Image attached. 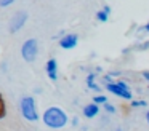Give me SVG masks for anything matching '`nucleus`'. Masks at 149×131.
I'll return each instance as SVG.
<instances>
[{
  "label": "nucleus",
  "instance_id": "f257e3e1",
  "mask_svg": "<svg viewBox=\"0 0 149 131\" xmlns=\"http://www.w3.org/2000/svg\"><path fill=\"white\" fill-rule=\"evenodd\" d=\"M43 123L50 128L59 130V128H63L68 123V115H66L64 110L59 109V107H50V109H47L45 114H43Z\"/></svg>",
  "mask_w": 149,
  "mask_h": 131
},
{
  "label": "nucleus",
  "instance_id": "f03ea898",
  "mask_svg": "<svg viewBox=\"0 0 149 131\" xmlns=\"http://www.w3.org/2000/svg\"><path fill=\"white\" fill-rule=\"evenodd\" d=\"M21 112H23V117L29 121H36L39 118L37 115V107H36V101L32 98H23L21 99Z\"/></svg>",
  "mask_w": 149,
  "mask_h": 131
},
{
  "label": "nucleus",
  "instance_id": "7ed1b4c3",
  "mask_svg": "<svg viewBox=\"0 0 149 131\" xmlns=\"http://www.w3.org/2000/svg\"><path fill=\"white\" fill-rule=\"evenodd\" d=\"M106 89L112 94L119 96V98H123V99H132V93L128 89V85L125 82H107L106 83Z\"/></svg>",
  "mask_w": 149,
  "mask_h": 131
},
{
  "label": "nucleus",
  "instance_id": "20e7f679",
  "mask_svg": "<svg viewBox=\"0 0 149 131\" xmlns=\"http://www.w3.org/2000/svg\"><path fill=\"white\" fill-rule=\"evenodd\" d=\"M37 50H39V45H37L36 38H29L23 43V48H21V54L23 58L27 61V62H32L37 58Z\"/></svg>",
  "mask_w": 149,
  "mask_h": 131
},
{
  "label": "nucleus",
  "instance_id": "39448f33",
  "mask_svg": "<svg viewBox=\"0 0 149 131\" xmlns=\"http://www.w3.org/2000/svg\"><path fill=\"white\" fill-rule=\"evenodd\" d=\"M26 19H27V15H26L24 11L15 15V18L11 19V22H10V32H18V30H19V29L24 26Z\"/></svg>",
  "mask_w": 149,
  "mask_h": 131
},
{
  "label": "nucleus",
  "instance_id": "423d86ee",
  "mask_svg": "<svg viewBox=\"0 0 149 131\" xmlns=\"http://www.w3.org/2000/svg\"><path fill=\"white\" fill-rule=\"evenodd\" d=\"M77 42H79L77 35H75V34H69V35H66V37L61 38L59 45H61V48H64V50H72V48L77 46Z\"/></svg>",
  "mask_w": 149,
  "mask_h": 131
},
{
  "label": "nucleus",
  "instance_id": "0eeeda50",
  "mask_svg": "<svg viewBox=\"0 0 149 131\" xmlns=\"http://www.w3.org/2000/svg\"><path fill=\"white\" fill-rule=\"evenodd\" d=\"M47 72H48V77L52 80L58 78V64H56V59H50L47 62Z\"/></svg>",
  "mask_w": 149,
  "mask_h": 131
},
{
  "label": "nucleus",
  "instance_id": "6e6552de",
  "mask_svg": "<svg viewBox=\"0 0 149 131\" xmlns=\"http://www.w3.org/2000/svg\"><path fill=\"white\" fill-rule=\"evenodd\" d=\"M98 110H100V109H98V104L96 102H91V104H88L84 107V115L87 118H93L98 115Z\"/></svg>",
  "mask_w": 149,
  "mask_h": 131
},
{
  "label": "nucleus",
  "instance_id": "1a4fd4ad",
  "mask_svg": "<svg viewBox=\"0 0 149 131\" xmlns=\"http://www.w3.org/2000/svg\"><path fill=\"white\" fill-rule=\"evenodd\" d=\"M87 85H88V88L90 89H95V91H100V86L95 83V73H88V77H87Z\"/></svg>",
  "mask_w": 149,
  "mask_h": 131
},
{
  "label": "nucleus",
  "instance_id": "9d476101",
  "mask_svg": "<svg viewBox=\"0 0 149 131\" xmlns=\"http://www.w3.org/2000/svg\"><path fill=\"white\" fill-rule=\"evenodd\" d=\"M7 115V107H5V101H3V96L0 94V120Z\"/></svg>",
  "mask_w": 149,
  "mask_h": 131
},
{
  "label": "nucleus",
  "instance_id": "9b49d317",
  "mask_svg": "<svg viewBox=\"0 0 149 131\" xmlns=\"http://www.w3.org/2000/svg\"><path fill=\"white\" fill-rule=\"evenodd\" d=\"M107 18H109V15H107L104 10H101V11H98L96 13V19L98 21H101V22H106L107 21Z\"/></svg>",
  "mask_w": 149,
  "mask_h": 131
},
{
  "label": "nucleus",
  "instance_id": "f8f14e48",
  "mask_svg": "<svg viewBox=\"0 0 149 131\" xmlns=\"http://www.w3.org/2000/svg\"><path fill=\"white\" fill-rule=\"evenodd\" d=\"M93 101L96 102V104H106V96H96V98H93Z\"/></svg>",
  "mask_w": 149,
  "mask_h": 131
},
{
  "label": "nucleus",
  "instance_id": "ddd939ff",
  "mask_svg": "<svg viewBox=\"0 0 149 131\" xmlns=\"http://www.w3.org/2000/svg\"><path fill=\"white\" fill-rule=\"evenodd\" d=\"M146 105V101H132V107H143Z\"/></svg>",
  "mask_w": 149,
  "mask_h": 131
},
{
  "label": "nucleus",
  "instance_id": "4468645a",
  "mask_svg": "<svg viewBox=\"0 0 149 131\" xmlns=\"http://www.w3.org/2000/svg\"><path fill=\"white\" fill-rule=\"evenodd\" d=\"M104 109H106L107 112H111V114H114V112H116V107H114L112 104H109V102H106V104H104Z\"/></svg>",
  "mask_w": 149,
  "mask_h": 131
},
{
  "label": "nucleus",
  "instance_id": "2eb2a0df",
  "mask_svg": "<svg viewBox=\"0 0 149 131\" xmlns=\"http://www.w3.org/2000/svg\"><path fill=\"white\" fill-rule=\"evenodd\" d=\"M15 0H0V5L2 6H7V5H10V3H13Z\"/></svg>",
  "mask_w": 149,
  "mask_h": 131
},
{
  "label": "nucleus",
  "instance_id": "dca6fc26",
  "mask_svg": "<svg viewBox=\"0 0 149 131\" xmlns=\"http://www.w3.org/2000/svg\"><path fill=\"white\" fill-rule=\"evenodd\" d=\"M143 77L149 82V70H143Z\"/></svg>",
  "mask_w": 149,
  "mask_h": 131
},
{
  "label": "nucleus",
  "instance_id": "f3484780",
  "mask_svg": "<svg viewBox=\"0 0 149 131\" xmlns=\"http://www.w3.org/2000/svg\"><path fill=\"white\" fill-rule=\"evenodd\" d=\"M144 30H148V32H149V22H148V24L144 26Z\"/></svg>",
  "mask_w": 149,
  "mask_h": 131
},
{
  "label": "nucleus",
  "instance_id": "a211bd4d",
  "mask_svg": "<svg viewBox=\"0 0 149 131\" xmlns=\"http://www.w3.org/2000/svg\"><path fill=\"white\" fill-rule=\"evenodd\" d=\"M146 120H148V123H149V110H148V114H146Z\"/></svg>",
  "mask_w": 149,
  "mask_h": 131
}]
</instances>
